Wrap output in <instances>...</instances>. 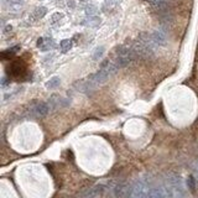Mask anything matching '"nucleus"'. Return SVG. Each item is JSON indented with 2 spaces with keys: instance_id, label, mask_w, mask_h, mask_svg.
<instances>
[{
  "instance_id": "f03ea898",
  "label": "nucleus",
  "mask_w": 198,
  "mask_h": 198,
  "mask_svg": "<svg viewBox=\"0 0 198 198\" xmlns=\"http://www.w3.org/2000/svg\"><path fill=\"white\" fill-rule=\"evenodd\" d=\"M134 59H136V55L131 46L121 45L115 48V61L114 63L118 66V68L126 67L129 63H131Z\"/></svg>"
},
{
  "instance_id": "0eeeda50",
  "label": "nucleus",
  "mask_w": 198,
  "mask_h": 198,
  "mask_svg": "<svg viewBox=\"0 0 198 198\" xmlns=\"http://www.w3.org/2000/svg\"><path fill=\"white\" fill-rule=\"evenodd\" d=\"M130 188H131V187H129V186L125 185V183L118 185L116 188H115V196H116L118 198H125L126 196H129Z\"/></svg>"
},
{
  "instance_id": "9d476101",
  "label": "nucleus",
  "mask_w": 198,
  "mask_h": 198,
  "mask_svg": "<svg viewBox=\"0 0 198 198\" xmlns=\"http://www.w3.org/2000/svg\"><path fill=\"white\" fill-rule=\"evenodd\" d=\"M82 24H83V25H86V26L97 27L99 24H101V19L97 17V16H89V17H87L86 20H83V21H82Z\"/></svg>"
},
{
  "instance_id": "423d86ee",
  "label": "nucleus",
  "mask_w": 198,
  "mask_h": 198,
  "mask_svg": "<svg viewBox=\"0 0 198 198\" xmlns=\"http://www.w3.org/2000/svg\"><path fill=\"white\" fill-rule=\"evenodd\" d=\"M48 112H50V107H48L47 103L41 102V103H37L35 107H32V113H34L36 116H39V118L46 116L48 114Z\"/></svg>"
},
{
  "instance_id": "7ed1b4c3",
  "label": "nucleus",
  "mask_w": 198,
  "mask_h": 198,
  "mask_svg": "<svg viewBox=\"0 0 198 198\" xmlns=\"http://www.w3.org/2000/svg\"><path fill=\"white\" fill-rule=\"evenodd\" d=\"M149 193H150L149 186L143 181H138L131 186L129 198H149Z\"/></svg>"
},
{
  "instance_id": "1a4fd4ad",
  "label": "nucleus",
  "mask_w": 198,
  "mask_h": 198,
  "mask_svg": "<svg viewBox=\"0 0 198 198\" xmlns=\"http://www.w3.org/2000/svg\"><path fill=\"white\" fill-rule=\"evenodd\" d=\"M10 70H11V74H14V76H19L25 72V67L20 62H14L10 66Z\"/></svg>"
},
{
  "instance_id": "412c9836",
  "label": "nucleus",
  "mask_w": 198,
  "mask_h": 198,
  "mask_svg": "<svg viewBox=\"0 0 198 198\" xmlns=\"http://www.w3.org/2000/svg\"><path fill=\"white\" fill-rule=\"evenodd\" d=\"M81 2H87V0H81Z\"/></svg>"
},
{
  "instance_id": "9b49d317",
  "label": "nucleus",
  "mask_w": 198,
  "mask_h": 198,
  "mask_svg": "<svg viewBox=\"0 0 198 198\" xmlns=\"http://www.w3.org/2000/svg\"><path fill=\"white\" fill-rule=\"evenodd\" d=\"M59 84H61L59 77H52V78L46 83V88H47V89H56L57 87H59Z\"/></svg>"
},
{
  "instance_id": "39448f33",
  "label": "nucleus",
  "mask_w": 198,
  "mask_h": 198,
  "mask_svg": "<svg viewBox=\"0 0 198 198\" xmlns=\"http://www.w3.org/2000/svg\"><path fill=\"white\" fill-rule=\"evenodd\" d=\"M152 40L156 46H165L167 42V35L163 30H156L152 32Z\"/></svg>"
},
{
  "instance_id": "f3484780",
  "label": "nucleus",
  "mask_w": 198,
  "mask_h": 198,
  "mask_svg": "<svg viewBox=\"0 0 198 198\" xmlns=\"http://www.w3.org/2000/svg\"><path fill=\"white\" fill-rule=\"evenodd\" d=\"M114 5H115L114 0H105V3H104V5H103V11H108V10H110Z\"/></svg>"
},
{
  "instance_id": "2eb2a0df",
  "label": "nucleus",
  "mask_w": 198,
  "mask_h": 198,
  "mask_svg": "<svg viewBox=\"0 0 198 198\" xmlns=\"http://www.w3.org/2000/svg\"><path fill=\"white\" fill-rule=\"evenodd\" d=\"M187 186L189 188L191 192H194L196 191V181H194V177L193 176H188L187 178Z\"/></svg>"
},
{
  "instance_id": "6ab92c4d",
  "label": "nucleus",
  "mask_w": 198,
  "mask_h": 198,
  "mask_svg": "<svg viewBox=\"0 0 198 198\" xmlns=\"http://www.w3.org/2000/svg\"><path fill=\"white\" fill-rule=\"evenodd\" d=\"M68 5H71V8H74V3H73V0H68Z\"/></svg>"
},
{
  "instance_id": "a211bd4d",
  "label": "nucleus",
  "mask_w": 198,
  "mask_h": 198,
  "mask_svg": "<svg viewBox=\"0 0 198 198\" xmlns=\"http://www.w3.org/2000/svg\"><path fill=\"white\" fill-rule=\"evenodd\" d=\"M62 19V14H59V13H56V14H53L52 15V17H51V21L55 24V22H57V21H59Z\"/></svg>"
},
{
  "instance_id": "4468645a",
  "label": "nucleus",
  "mask_w": 198,
  "mask_h": 198,
  "mask_svg": "<svg viewBox=\"0 0 198 198\" xmlns=\"http://www.w3.org/2000/svg\"><path fill=\"white\" fill-rule=\"evenodd\" d=\"M103 53H104V47H103V46L97 47V48H95V51H94V53H93V59L98 61L99 58H102Z\"/></svg>"
},
{
  "instance_id": "f257e3e1",
  "label": "nucleus",
  "mask_w": 198,
  "mask_h": 198,
  "mask_svg": "<svg viewBox=\"0 0 198 198\" xmlns=\"http://www.w3.org/2000/svg\"><path fill=\"white\" fill-rule=\"evenodd\" d=\"M131 47H133L136 55V58L147 59L154 56L156 45L152 40V35L147 34V32H143V34L139 35L138 40L131 45Z\"/></svg>"
},
{
  "instance_id": "ddd939ff",
  "label": "nucleus",
  "mask_w": 198,
  "mask_h": 198,
  "mask_svg": "<svg viewBox=\"0 0 198 198\" xmlns=\"http://www.w3.org/2000/svg\"><path fill=\"white\" fill-rule=\"evenodd\" d=\"M46 14H47V9H46L45 6H40V8H37V9L35 10L34 16H35V19H41V17H44Z\"/></svg>"
},
{
  "instance_id": "aec40b11",
  "label": "nucleus",
  "mask_w": 198,
  "mask_h": 198,
  "mask_svg": "<svg viewBox=\"0 0 198 198\" xmlns=\"http://www.w3.org/2000/svg\"><path fill=\"white\" fill-rule=\"evenodd\" d=\"M9 31H11V26L10 25H8L6 29H5V32H9Z\"/></svg>"
},
{
  "instance_id": "20e7f679",
  "label": "nucleus",
  "mask_w": 198,
  "mask_h": 198,
  "mask_svg": "<svg viewBox=\"0 0 198 198\" xmlns=\"http://www.w3.org/2000/svg\"><path fill=\"white\" fill-rule=\"evenodd\" d=\"M167 181H169L170 187L173 189V192H175L180 198H183V197H185V189H183L181 178H180L177 175H171V176H169Z\"/></svg>"
},
{
  "instance_id": "6e6552de",
  "label": "nucleus",
  "mask_w": 198,
  "mask_h": 198,
  "mask_svg": "<svg viewBox=\"0 0 198 198\" xmlns=\"http://www.w3.org/2000/svg\"><path fill=\"white\" fill-rule=\"evenodd\" d=\"M149 198H166V192L161 187H154L150 188Z\"/></svg>"
},
{
  "instance_id": "f8f14e48",
  "label": "nucleus",
  "mask_w": 198,
  "mask_h": 198,
  "mask_svg": "<svg viewBox=\"0 0 198 198\" xmlns=\"http://www.w3.org/2000/svg\"><path fill=\"white\" fill-rule=\"evenodd\" d=\"M59 46H61L62 52H67V51H70L71 47H72V40H63V41H61Z\"/></svg>"
},
{
  "instance_id": "dca6fc26",
  "label": "nucleus",
  "mask_w": 198,
  "mask_h": 198,
  "mask_svg": "<svg viewBox=\"0 0 198 198\" xmlns=\"http://www.w3.org/2000/svg\"><path fill=\"white\" fill-rule=\"evenodd\" d=\"M97 11H98L97 6L95 5H92V4L86 8V14L89 15V16H94V14H97Z\"/></svg>"
},
{
  "instance_id": "4be33fe9",
  "label": "nucleus",
  "mask_w": 198,
  "mask_h": 198,
  "mask_svg": "<svg viewBox=\"0 0 198 198\" xmlns=\"http://www.w3.org/2000/svg\"><path fill=\"white\" fill-rule=\"evenodd\" d=\"M197 169H198V161H197Z\"/></svg>"
}]
</instances>
